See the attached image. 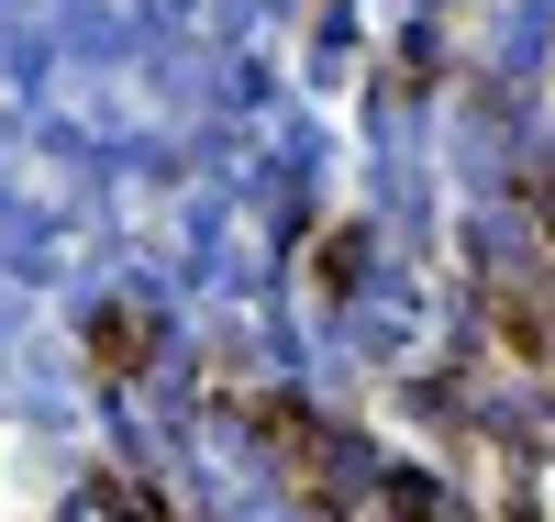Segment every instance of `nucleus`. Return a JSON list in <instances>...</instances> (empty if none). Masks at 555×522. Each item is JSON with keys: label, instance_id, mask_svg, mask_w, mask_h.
<instances>
[{"label": "nucleus", "instance_id": "obj_1", "mask_svg": "<svg viewBox=\"0 0 555 522\" xmlns=\"http://www.w3.org/2000/svg\"><path fill=\"white\" fill-rule=\"evenodd\" d=\"M89 367H101V378H145L156 367V311H133V301L89 311Z\"/></svg>", "mask_w": 555, "mask_h": 522}, {"label": "nucleus", "instance_id": "obj_2", "mask_svg": "<svg viewBox=\"0 0 555 522\" xmlns=\"http://www.w3.org/2000/svg\"><path fill=\"white\" fill-rule=\"evenodd\" d=\"M533 222H555V167H533Z\"/></svg>", "mask_w": 555, "mask_h": 522}]
</instances>
